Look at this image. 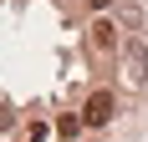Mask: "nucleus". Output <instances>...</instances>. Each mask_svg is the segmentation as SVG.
Masks as SVG:
<instances>
[{
	"label": "nucleus",
	"instance_id": "obj_8",
	"mask_svg": "<svg viewBox=\"0 0 148 142\" xmlns=\"http://www.w3.org/2000/svg\"><path fill=\"white\" fill-rule=\"evenodd\" d=\"M118 0H87V10H112Z\"/></svg>",
	"mask_w": 148,
	"mask_h": 142
},
{
	"label": "nucleus",
	"instance_id": "obj_2",
	"mask_svg": "<svg viewBox=\"0 0 148 142\" xmlns=\"http://www.w3.org/2000/svg\"><path fill=\"white\" fill-rule=\"evenodd\" d=\"M123 81L133 86V91H138V86H148V51H143L138 41L123 51Z\"/></svg>",
	"mask_w": 148,
	"mask_h": 142
},
{
	"label": "nucleus",
	"instance_id": "obj_4",
	"mask_svg": "<svg viewBox=\"0 0 148 142\" xmlns=\"http://www.w3.org/2000/svg\"><path fill=\"white\" fill-rule=\"evenodd\" d=\"M112 20H118L123 30H143V20H148V10L138 5V0H118V5H112Z\"/></svg>",
	"mask_w": 148,
	"mask_h": 142
},
{
	"label": "nucleus",
	"instance_id": "obj_3",
	"mask_svg": "<svg viewBox=\"0 0 148 142\" xmlns=\"http://www.w3.org/2000/svg\"><path fill=\"white\" fill-rule=\"evenodd\" d=\"M112 112H118V97H112V91H92L87 107H82L87 127H107V122H112Z\"/></svg>",
	"mask_w": 148,
	"mask_h": 142
},
{
	"label": "nucleus",
	"instance_id": "obj_5",
	"mask_svg": "<svg viewBox=\"0 0 148 142\" xmlns=\"http://www.w3.org/2000/svg\"><path fill=\"white\" fill-rule=\"evenodd\" d=\"M82 127H87V117H77V112H61L56 117V132H61V137H77Z\"/></svg>",
	"mask_w": 148,
	"mask_h": 142
},
{
	"label": "nucleus",
	"instance_id": "obj_7",
	"mask_svg": "<svg viewBox=\"0 0 148 142\" xmlns=\"http://www.w3.org/2000/svg\"><path fill=\"white\" fill-rule=\"evenodd\" d=\"M15 127V112H10V107H0V132H10Z\"/></svg>",
	"mask_w": 148,
	"mask_h": 142
},
{
	"label": "nucleus",
	"instance_id": "obj_6",
	"mask_svg": "<svg viewBox=\"0 0 148 142\" xmlns=\"http://www.w3.org/2000/svg\"><path fill=\"white\" fill-rule=\"evenodd\" d=\"M21 142H46V122H41V117H36V122H26V127H21Z\"/></svg>",
	"mask_w": 148,
	"mask_h": 142
},
{
	"label": "nucleus",
	"instance_id": "obj_1",
	"mask_svg": "<svg viewBox=\"0 0 148 142\" xmlns=\"http://www.w3.org/2000/svg\"><path fill=\"white\" fill-rule=\"evenodd\" d=\"M87 56L92 61L118 56V20H112V15H97V20L87 26Z\"/></svg>",
	"mask_w": 148,
	"mask_h": 142
}]
</instances>
